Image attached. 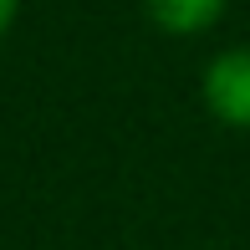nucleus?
<instances>
[{"mask_svg": "<svg viewBox=\"0 0 250 250\" xmlns=\"http://www.w3.org/2000/svg\"><path fill=\"white\" fill-rule=\"evenodd\" d=\"M204 102L214 118L250 128V51H225L204 72Z\"/></svg>", "mask_w": 250, "mask_h": 250, "instance_id": "1", "label": "nucleus"}, {"mask_svg": "<svg viewBox=\"0 0 250 250\" xmlns=\"http://www.w3.org/2000/svg\"><path fill=\"white\" fill-rule=\"evenodd\" d=\"M153 21L164 31H179V36H189V31H204L214 16L225 10V0H148Z\"/></svg>", "mask_w": 250, "mask_h": 250, "instance_id": "2", "label": "nucleus"}, {"mask_svg": "<svg viewBox=\"0 0 250 250\" xmlns=\"http://www.w3.org/2000/svg\"><path fill=\"white\" fill-rule=\"evenodd\" d=\"M10 16H16V0H0V31L10 26Z\"/></svg>", "mask_w": 250, "mask_h": 250, "instance_id": "3", "label": "nucleus"}]
</instances>
